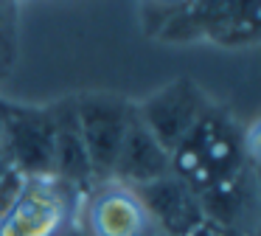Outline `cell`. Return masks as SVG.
Returning a JSON list of instances; mask_svg holds the SVG:
<instances>
[{
    "instance_id": "obj_1",
    "label": "cell",
    "mask_w": 261,
    "mask_h": 236,
    "mask_svg": "<svg viewBox=\"0 0 261 236\" xmlns=\"http://www.w3.org/2000/svg\"><path fill=\"white\" fill-rule=\"evenodd\" d=\"M250 169L244 152V129L227 110L211 104L194 129L171 152V172L188 188L205 194Z\"/></svg>"
},
{
    "instance_id": "obj_2",
    "label": "cell",
    "mask_w": 261,
    "mask_h": 236,
    "mask_svg": "<svg viewBox=\"0 0 261 236\" xmlns=\"http://www.w3.org/2000/svg\"><path fill=\"white\" fill-rule=\"evenodd\" d=\"M82 194L54 174L23 177L17 194L0 211V236H59L76 222Z\"/></svg>"
},
{
    "instance_id": "obj_3",
    "label": "cell",
    "mask_w": 261,
    "mask_h": 236,
    "mask_svg": "<svg viewBox=\"0 0 261 236\" xmlns=\"http://www.w3.org/2000/svg\"><path fill=\"white\" fill-rule=\"evenodd\" d=\"M0 155L23 177L51 174L54 169V118L51 107H31L0 99Z\"/></svg>"
},
{
    "instance_id": "obj_4",
    "label": "cell",
    "mask_w": 261,
    "mask_h": 236,
    "mask_svg": "<svg viewBox=\"0 0 261 236\" xmlns=\"http://www.w3.org/2000/svg\"><path fill=\"white\" fill-rule=\"evenodd\" d=\"M135 104L115 93H82L76 96V118L79 132L90 157L96 183L110 180L118 157L121 140L126 135Z\"/></svg>"
},
{
    "instance_id": "obj_5",
    "label": "cell",
    "mask_w": 261,
    "mask_h": 236,
    "mask_svg": "<svg viewBox=\"0 0 261 236\" xmlns=\"http://www.w3.org/2000/svg\"><path fill=\"white\" fill-rule=\"evenodd\" d=\"M211 107V99L194 79H174L146 96L135 104V112L146 129L160 140L166 152H174L177 144L194 129V124L202 118V112Z\"/></svg>"
},
{
    "instance_id": "obj_6",
    "label": "cell",
    "mask_w": 261,
    "mask_h": 236,
    "mask_svg": "<svg viewBox=\"0 0 261 236\" xmlns=\"http://www.w3.org/2000/svg\"><path fill=\"white\" fill-rule=\"evenodd\" d=\"M79 211V225L87 236H160L135 188L113 180L93 185L82 197Z\"/></svg>"
},
{
    "instance_id": "obj_7",
    "label": "cell",
    "mask_w": 261,
    "mask_h": 236,
    "mask_svg": "<svg viewBox=\"0 0 261 236\" xmlns=\"http://www.w3.org/2000/svg\"><path fill=\"white\" fill-rule=\"evenodd\" d=\"M135 194L141 197L158 230L166 236H188L205 222V211L197 191L188 188L174 172L146 185H138Z\"/></svg>"
},
{
    "instance_id": "obj_8",
    "label": "cell",
    "mask_w": 261,
    "mask_h": 236,
    "mask_svg": "<svg viewBox=\"0 0 261 236\" xmlns=\"http://www.w3.org/2000/svg\"><path fill=\"white\" fill-rule=\"evenodd\" d=\"M166 174H171V155L160 146V140L149 132L146 124L132 110L129 127H126V135L121 140L110 180L138 188V185H146L152 180L166 177Z\"/></svg>"
},
{
    "instance_id": "obj_9",
    "label": "cell",
    "mask_w": 261,
    "mask_h": 236,
    "mask_svg": "<svg viewBox=\"0 0 261 236\" xmlns=\"http://www.w3.org/2000/svg\"><path fill=\"white\" fill-rule=\"evenodd\" d=\"M54 118V169L51 174L73 185L82 197L96 185L90 157H87L85 140L79 132V118H76V99H65L51 104Z\"/></svg>"
},
{
    "instance_id": "obj_10",
    "label": "cell",
    "mask_w": 261,
    "mask_h": 236,
    "mask_svg": "<svg viewBox=\"0 0 261 236\" xmlns=\"http://www.w3.org/2000/svg\"><path fill=\"white\" fill-rule=\"evenodd\" d=\"M14 45V0H0V54Z\"/></svg>"
},
{
    "instance_id": "obj_11",
    "label": "cell",
    "mask_w": 261,
    "mask_h": 236,
    "mask_svg": "<svg viewBox=\"0 0 261 236\" xmlns=\"http://www.w3.org/2000/svg\"><path fill=\"white\" fill-rule=\"evenodd\" d=\"M244 152L250 166H261V118L244 129Z\"/></svg>"
},
{
    "instance_id": "obj_12",
    "label": "cell",
    "mask_w": 261,
    "mask_h": 236,
    "mask_svg": "<svg viewBox=\"0 0 261 236\" xmlns=\"http://www.w3.org/2000/svg\"><path fill=\"white\" fill-rule=\"evenodd\" d=\"M253 172V188H255V200H258V208H261V166H250Z\"/></svg>"
},
{
    "instance_id": "obj_13",
    "label": "cell",
    "mask_w": 261,
    "mask_h": 236,
    "mask_svg": "<svg viewBox=\"0 0 261 236\" xmlns=\"http://www.w3.org/2000/svg\"><path fill=\"white\" fill-rule=\"evenodd\" d=\"M154 6H160V9H180V6H186L188 0H152Z\"/></svg>"
},
{
    "instance_id": "obj_14",
    "label": "cell",
    "mask_w": 261,
    "mask_h": 236,
    "mask_svg": "<svg viewBox=\"0 0 261 236\" xmlns=\"http://www.w3.org/2000/svg\"><path fill=\"white\" fill-rule=\"evenodd\" d=\"M250 236H261V219L255 222V228H253V233H250Z\"/></svg>"
},
{
    "instance_id": "obj_15",
    "label": "cell",
    "mask_w": 261,
    "mask_h": 236,
    "mask_svg": "<svg viewBox=\"0 0 261 236\" xmlns=\"http://www.w3.org/2000/svg\"><path fill=\"white\" fill-rule=\"evenodd\" d=\"M0 138H3V129H0Z\"/></svg>"
},
{
    "instance_id": "obj_16",
    "label": "cell",
    "mask_w": 261,
    "mask_h": 236,
    "mask_svg": "<svg viewBox=\"0 0 261 236\" xmlns=\"http://www.w3.org/2000/svg\"><path fill=\"white\" fill-rule=\"evenodd\" d=\"M160 236H166V233H160Z\"/></svg>"
},
{
    "instance_id": "obj_17",
    "label": "cell",
    "mask_w": 261,
    "mask_h": 236,
    "mask_svg": "<svg viewBox=\"0 0 261 236\" xmlns=\"http://www.w3.org/2000/svg\"><path fill=\"white\" fill-rule=\"evenodd\" d=\"M0 56H3V54H0Z\"/></svg>"
}]
</instances>
